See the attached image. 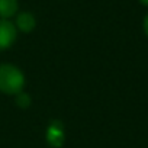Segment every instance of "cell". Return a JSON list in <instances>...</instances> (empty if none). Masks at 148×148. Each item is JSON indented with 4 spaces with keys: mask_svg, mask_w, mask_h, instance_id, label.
<instances>
[{
    "mask_svg": "<svg viewBox=\"0 0 148 148\" xmlns=\"http://www.w3.org/2000/svg\"><path fill=\"white\" fill-rule=\"evenodd\" d=\"M45 139L49 147L52 148H61L65 141V131L60 121H52L45 132Z\"/></svg>",
    "mask_w": 148,
    "mask_h": 148,
    "instance_id": "obj_2",
    "label": "cell"
},
{
    "mask_svg": "<svg viewBox=\"0 0 148 148\" xmlns=\"http://www.w3.org/2000/svg\"><path fill=\"white\" fill-rule=\"evenodd\" d=\"M139 2H141L144 6H148V0H139Z\"/></svg>",
    "mask_w": 148,
    "mask_h": 148,
    "instance_id": "obj_8",
    "label": "cell"
},
{
    "mask_svg": "<svg viewBox=\"0 0 148 148\" xmlns=\"http://www.w3.org/2000/svg\"><path fill=\"white\" fill-rule=\"evenodd\" d=\"M16 29L25 32V34H29L35 29L36 26V21H35V16L29 12H22L18 15L16 18Z\"/></svg>",
    "mask_w": 148,
    "mask_h": 148,
    "instance_id": "obj_4",
    "label": "cell"
},
{
    "mask_svg": "<svg viewBox=\"0 0 148 148\" xmlns=\"http://www.w3.org/2000/svg\"><path fill=\"white\" fill-rule=\"evenodd\" d=\"M18 36L16 26L6 19H0V51L10 48Z\"/></svg>",
    "mask_w": 148,
    "mask_h": 148,
    "instance_id": "obj_3",
    "label": "cell"
},
{
    "mask_svg": "<svg viewBox=\"0 0 148 148\" xmlns=\"http://www.w3.org/2000/svg\"><path fill=\"white\" fill-rule=\"evenodd\" d=\"M15 102H16V105H18L19 108L26 109V108L31 106L32 97H31V95H28L26 92H21V93H18V95L15 96Z\"/></svg>",
    "mask_w": 148,
    "mask_h": 148,
    "instance_id": "obj_6",
    "label": "cell"
},
{
    "mask_svg": "<svg viewBox=\"0 0 148 148\" xmlns=\"http://www.w3.org/2000/svg\"><path fill=\"white\" fill-rule=\"evenodd\" d=\"M25 87V74L12 64H0V92L16 96L23 92Z\"/></svg>",
    "mask_w": 148,
    "mask_h": 148,
    "instance_id": "obj_1",
    "label": "cell"
},
{
    "mask_svg": "<svg viewBox=\"0 0 148 148\" xmlns=\"http://www.w3.org/2000/svg\"><path fill=\"white\" fill-rule=\"evenodd\" d=\"M18 12V0H0V19L9 21Z\"/></svg>",
    "mask_w": 148,
    "mask_h": 148,
    "instance_id": "obj_5",
    "label": "cell"
},
{
    "mask_svg": "<svg viewBox=\"0 0 148 148\" xmlns=\"http://www.w3.org/2000/svg\"><path fill=\"white\" fill-rule=\"evenodd\" d=\"M144 31H145V35L148 36V15H147L145 19H144Z\"/></svg>",
    "mask_w": 148,
    "mask_h": 148,
    "instance_id": "obj_7",
    "label": "cell"
}]
</instances>
